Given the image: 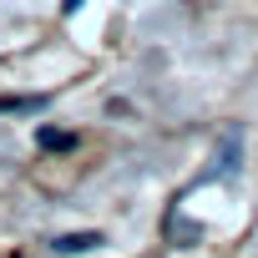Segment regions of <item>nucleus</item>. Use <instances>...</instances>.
<instances>
[{
    "label": "nucleus",
    "mask_w": 258,
    "mask_h": 258,
    "mask_svg": "<svg viewBox=\"0 0 258 258\" xmlns=\"http://www.w3.org/2000/svg\"><path fill=\"white\" fill-rule=\"evenodd\" d=\"M96 243H101L96 233H81V238H61L56 248H61V253H76V248H96Z\"/></svg>",
    "instance_id": "obj_1"
}]
</instances>
